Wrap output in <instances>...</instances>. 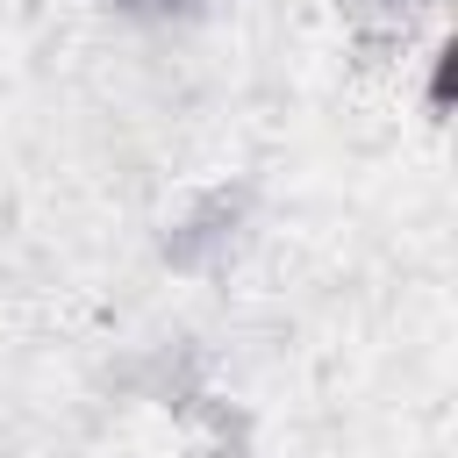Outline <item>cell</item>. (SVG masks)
<instances>
[{
    "label": "cell",
    "mask_w": 458,
    "mask_h": 458,
    "mask_svg": "<svg viewBox=\"0 0 458 458\" xmlns=\"http://www.w3.org/2000/svg\"><path fill=\"white\" fill-rule=\"evenodd\" d=\"M236 215H243V193H229V186L193 193V208H186L179 222H165V265H179V272L215 265V258L236 243Z\"/></svg>",
    "instance_id": "6da1fadb"
},
{
    "label": "cell",
    "mask_w": 458,
    "mask_h": 458,
    "mask_svg": "<svg viewBox=\"0 0 458 458\" xmlns=\"http://www.w3.org/2000/svg\"><path fill=\"white\" fill-rule=\"evenodd\" d=\"M429 7L437 0H336V21H344V36H358L372 50H394L429 21Z\"/></svg>",
    "instance_id": "7a4b0ae2"
},
{
    "label": "cell",
    "mask_w": 458,
    "mask_h": 458,
    "mask_svg": "<svg viewBox=\"0 0 458 458\" xmlns=\"http://www.w3.org/2000/svg\"><path fill=\"white\" fill-rule=\"evenodd\" d=\"M451 64H458V57H451V43H437V64H429V114H444V107H451Z\"/></svg>",
    "instance_id": "277c9868"
},
{
    "label": "cell",
    "mask_w": 458,
    "mask_h": 458,
    "mask_svg": "<svg viewBox=\"0 0 458 458\" xmlns=\"http://www.w3.org/2000/svg\"><path fill=\"white\" fill-rule=\"evenodd\" d=\"M107 14H122V21H143V29H165V21H186L193 14V0H100Z\"/></svg>",
    "instance_id": "3957f363"
},
{
    "label": "cell",
    "mask_w": 458,
    "mask_h": 458,
    "mask_svg": "<svg viewBox=\"0 0 458 458\" xmlns=\"http://www.w3.org/2000/svg\"><path fill=\"white\" fill-rule=\"evenodd\" d=\"M208 458H258V451H250L243 437H215V444H208Z\"/></svg>",
    "instance_id": "5b68a950"
}]
</instances>
